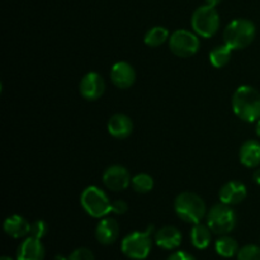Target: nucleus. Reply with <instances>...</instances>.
I'll list each match as a JSON object with an SVG mask.
<instances>
[{
	"label": "nucleus",
	"instance_id": "1",
	"mask_svg": "<svg viewBox=\"0 0 260 260\" xmlns=\"http://www.w3.org/2000/svg\"><path fill=\"white\" fill-rule=\"evenodd\" d=\"M234 113L244 122L258 121L260 118V93L253 86H239L233 95Z\"/></svg>",
	"mask_w": 260,
	"mask_h": 260
},
{
	"label": "nucleus",
	"instance_id": "2",
	"mask_svg": "<svg viewBox=\"0 0 260 260\" xmlns=\"http://www.w3.org/2000/svg\"><path fill=\"white\" fill-rule=\"evenodd\" d=\"M256 35V28L251 20L235 19L226 25L223 30V41L231 50H244L251 45Z\"/></svg>",
	"mask_w": 260,
	"mask_h": 260
},
{
	"label": "nucleus",
	"instance_id": "3",
	"mask_svg": "<svg viewBox=\"0 0 260 260\" xmlns=\"http://www.w3.org/2000/svg\"><path fill=\"white\" fill-rule=\"evenodd\" d=\"M174 210L180 220L196 225L206 216V203L197 193L183 192L175 198Z\"/></svg>",
	"mask_w": 260,
	"mask_h": 260
},
{
	"label": "nucleus",
	"instance_id": "4",
	"mask_svg": "<svg viewBox=\"0 0 260 260\" xmlns=\"http://www.w3.org/2000/svg\"><path fill=\"white\" fill-rule=\"evenodd\" d=\"M152 231L154 226L150 225L147 230L135 231L124 236L121 244L122 253L132 260L146 259L152 248Z\"/></svg>",
	"mask_w": 260,
	"mask_h": 260
},
{
	"label": "nucleus",
	"instance_id": "5",
	"mask_svg": "<svg viewBox=\"0 0 260 260\" xmlns=\"http://www.w3.org/2000/svg\"><path fill=\"white\" fill-rule=\"evenodd\" d=\"M80 203L84 211L94 218H103L112 212V202L108 196L95 185H90L83 190Z\"/></svg>",
	"mask_w": 260,
	"mask_h": 260
},
{
	"label": "nucleus",
	"instance_id": "6",
	"mask_svg": "<svg viewBox=\"0 0 260 260\" xmlns=\"http://www.w3.org/2000/svg\"><path fill=\"white\" fill-rule=\"evenodd\" d=\"M207 225L216 235H228L236 226V213L230 205L217 203L208 211Z\"/></svg>",
	"mask_w": 260,
	"mask_h": 260
},
{
	"label": "nucleus",
	"instance_id": "7",
	"mask_svg": "<svg viewBox=\"0 0 260 260\" xmlns=\"http://www.w3.org/2000/svg\"><path fill=\"white\" fill-rule=\"evenodd\" d=\"M190 23L196 35L203 38H210L220 28V15L216 7L206 4L194 10Z\"/></svg>",
	"mask_w": 260,
	"mask_h": 260
},
{
	"label": "nucleus",
	"instance_id": "8",
	"mask_svg": "<svg viewBox=\"0 0 260 260\" xmlns=\"http://www.w3.org/2000/svg\"><path fill=\"white\" fill-rule=\"evenodd\" d=\"M169 48L178 57H192L200 50V38L190 30L178 29L169 37Z\"/></svg>",
	"mask_w": 260,
	"mask_h": 260
},
{
	"label": "nucleus",
	"instance_id": "9",
	"mask_svg": "<svg viewBox=\"0 0 260 260\" xmlns=\"http://www.w3.org/2000/svg\"><path fill=\"white\" fill-rule=\"evenodd\" d=\"M103 184L113 192H121L127 189L131 184V174L124 167L118 164L111 165L103 173Z\"/></svg>",
	"mask_w": 260,
	"mask_h": 260
},
{
	"label": "nucleus",
	"instance_id": "10",
	"mask_svg": "<svg viewBox=\"0 0 260 260\" xmlns=\"http://www.w3.org/2000/svg\"><path fill=\"white\" fill-rule=\"evenodd\" d=\"M80 94L86 101H96L106 90V81L98 73H88L80 81Z\"/></svg>",
	"mask_w": 260,
	"mask_h": 260
},
{
	"label": "nucleus",
	"instance_id": "11",
	"mask_svg": "<svg viewBox=\"0 0 260 260\" xmlns=\"http://www.w3.org/2000/svg\"><path fill=\"white\" fill-rule=\"evenodd\" d=\"M111 80L113 85L118 89L131 88L136 80V71L126 61H119L112 66Z\"/></svg>",
	"mask_w": 260,
	"mask_h": 260
},
{
	"label": "nucleus",
	"instance_id": "12",
	"mask_svg": "<svg viewBox=\"0 0 260 260\" xmlns=\"http://www.w3.org/2000/svg\"><path fill=\"white\" fill-rule=\"evenodd\" d=\"M45 254V246L41 243V239L29 235L18 246L17 260H43Z\"/></svg>",
	"mask_w": 260,
	"mask_h": 260
},
{
	"label": "nucleus",
	"instance_id": "13",
	"mask_svg": "<svg viewBox=\"0 0 260 260\" xmlns=\"http://www.w3.org/2000/svg\"><path fill=\"white\" fill-rule=\"evenodd\" d=\"M155 244L165 250H175L182 244V233L175 226H164L154 235Z\"/></svg>",
	"mask_w": 260,
	"mask_h": 260
},
{
	"label": "nucleus",
	"instance_id": "14",
	"mask_svg": "<svg viewBox=\"0 0 260 260\" xmlns=\"http://www.w3.org/2000/svg\"><path fill=\"white\" fill-rule=\"evenodd\" d=\"M119 236V225L114 218H102L95 228V238L102 245L116 243Z\"/></svg>",
	"mask_w": 260,
	"mask_h": 260
},
{
	"label": "nucleus",
	"instance_id": "15",
	"mask_svg": "<svg viewBox=\"0 0 260 260\" xmlns=\"http://www.w3.org/2000/svg\"><path fill=\"white\" fill-rule=\"evenodd\" d=\"M109 135L114 139L124 140L132 134L134 131V123L131 118L123 113H117L109 118L108 124H107Z\"/></svg>",
	"mask_w": 260,
	"mask_h": 260
},
{
	"label": "nucleus",
	"instance_id": "16",
	"mask_svg": "<svg viewBox=\"0 0 260 260\" xmlns=\"http://www.w3.org/2000/svg\"><path fill=\"white\" fill-rule=\"evenodd\" d=\"M218 197L222 203L226 205H238V203L243 202L246 197V187L241 182H229L223 185L220 189Z\"/></svg>",
	"mask_w": 260,
	"mask_h": 260
},
{
	"label": "nucleus",
	"instance_id": "17",
	"mask_svg": "<svg viewBox=\"0 0 260 260\" xmlns=\"http://www.w3.org/2000/svg\"><path fill=\"white\" fill-rule=\"evenodd\" d=\"M4 231L7 235L14 239H22L29 235L30 223L19 215H12L4 221Z\"/></svg>",
	"mask_w": 260,
	"mask_h": 260
},
{
	"label": "nucleus",
	"instance_id": "18",
	"mask_svg": "<svg viewBox=\"0 0 260 260\" xmlns=\"http://www.w3.org/2000/svg\"><path fill=\"white\" fill-rule=\"evenodd\" d=\"M240 162L248 168H255L260 164V142L256 140H248L244 142L239 151Z\"/></svg>",
	"mask_w": 260,
	"mask_h": 260
},
{
	"label": "nucleus",
	"instance_id": "19",
	"mask_svg": "<svg viewBox=\"0 0 260 260\" xmlns=\"http://www.w3.org/2000/svg\"><path fill=\"white\" fill-rule=\"evenodd\" d=\"M212 230L208 228V225L203 223H196L190 231V241L196 249H207L212 241Z\"/></svg>",
	"mask_w": 260,
	"mask_h": 260
},
{
	"label": "nucleus",
	"instance_id": "20",
	"mask_svg": "<svg viewBox=\"0 0 260 260\" xmlns=\"http://www.w3.org/2000/svg\"><path fill=\"white\" fill-rule=\"evenodd\" d=\"M215 249L216 253H217L218 255L228 259L238 255L239 250H240L238 245V241L229 235H221L220 238L216 240Z\"/></svg>",
	"mask_w": 260,
	"mask_h": 260
},
{
	"label": "nucleus",
	"instance_id": "21",
	"mask_svg": "<svg viewBox=\"0 0 260 260\" xmlns=\"http://www.w3.org/2000/svg\"><path fill=\"white\" fill-rule=\"evenodd\" d=\"M233 50L228 45H221L213 48L210 52V62L215 68L221 69L229 63Z\"/></svg>",
	"mask_w": 260,
	"mask_h": 260
},
{
	"label": "nucleus",
	"instance_id": "22",
	"mask_svg": "<svg viewBox=\"0 0 260 260\" xmlns=\"http://www.w3.org/2000/svg\"><path fill=\"white\" fill-rule=\"evenodd\" d=\"M169 30L164 27H154L149 29L145 35V43L149 47H159L169 40Z\"/></svg>",
	"mask_w": 260,
	"mask_h": 260
},
{
	"label": "nucleus",
	"instance_id": "23",
	"mask_svg": "<svg viewBox=\"0 0 260 260\" xmlns=\"http://www.w3.org/2000/svg\"><path fill=\"white\" fill-rule=\"evenodd\" d=\"M131 185L135 192L145 194V193H149L152 190V188H154V179H152L150 174L140 173V174H136L132 178Z\"/></svg>",
	"mask_w": 260,
	"mask_h": 260
},
{
	"label": "nucleus",
	"instance_id": "24",
	"mask_svg": "<svg viewBox=\"0 0 260 260\" xmlns=\"http://www.w3.org/2000/svg\"><path fill=\"white\" fill-rule=\"evenodd\" d=\"M238 260H260V246L248 244L238 253Z\"/></svg>",
	"mask_w": 260,
	"mask_h": 260
},
{
	"label": "nucleus",
	"instance_id": "25",
	"mask_svg": "<svg viewBox=\"0 0 260 260\" xmlns=\"http://www.w3.org/2000/svg\"><path fill=\"white\" fill-rule=\"evenodd\" d=\"M65 260H95L93 251L88 248H78Z\"/></svg>",
	"mask_w": 260,
	"mask_h": 260
},
{
	"label": "nucleus",
	"instance_id": "26",
	"mask_svg": "<svg viewBox=\"0 0 260 260\" xmlns=\"http://www.w3.org/2000/svg\"><path fill=\"white\" fill-rule=\"evenodd\" d=\"M48 231V226L45 221L42 220H37L35 221L33 223H30V233L29 235L33 236V238L37 239H42L43 236L47 234Z\"/></svg>",
	"mask_w": 260,
	"mask_h": 260
},
{
	"label": "nucleus",
	"instance_id": "27",
	"mask_svg": "<svg viewBox=\"0 0 260 260\" xmlns=\"http://www.w3.org/2000/svg\"><path fill=\"white\" fill-rule=\"evenodd\" d=\"M128 211V205L126 201L123 200H117L112 202V213L116 215H124Z\"/></svg>",
	"mask_w": 260,
	"mask_h": 260
},
{
	"label": "nucleus",
	"instance_id": "28",
	"mask_svg": "<svg viewBox=\"0 0 260 260\" xmlns=\"http://www.w3.org/2000/svg\"><path fill=\"white\" fill-rule=\"evenodd\" d=\"M167 260H197L187 251H175Z\"/></svg>",
	"mask_w": 260,
	"mask_h": 260
},
{
	"label": "nucleus",
	"instance_id": "29",
	"mask_svg": "<svg viewBox=\"0 0 260 260\" xmlns=\"http://www.w3.org/2000/svg\"><path fill=\"white\" fill-rule=\"evenodd\" d=\"M253 179L255 180L256 184H259V185H260V169L255 170V172H254V174H253Z\"/></svg>",
	"mask_w": 260,
	"mask_h": 260
},
{
	"label": "nucleus",
	"instance_id": "30",
	"mask_svg": "<svg viewBox=\"0 0 260 260\" xmlns=\"http://www.w3.org/2000/svg\"><path fill=\"white\" fill-rule=\"evenodd\" d=\"M221 2H222V0H206L207 5H211V7H216V5L220 4Z\"/></svg>",
	"mask_w": 260,
	"mask_h": 260
},
{
	"label": "nucleus",
	"instance_id": "31",
	"mask_svg": "<svg viewBox=\"0 0 260 260\" xmlns=\"http://www.w3.org/2000/svg\"><path fill=\"white\" fill-rule=\"evenodd\" d=\"M256 135L260 137V118L258 119V122H256Z\"/></svg>",
	"mask_w": 260,
	"mask_h": 260
},
{
	"label": "nucleus",
	"instance_id": "32",
	"mask_svg": "<svg viewBox=\"0 0 260 260\" xmlns=\"http://www.w3.org/2000/svg\"><path fill=\"white\" fill-rule=\"evenodd\" d=\"M0 260H13L12 258H9V256H7V255H4V256H2V259Z\"/></svg>",
	"mask_w": 260,
	"mask_h": 260
}]
</instances>
